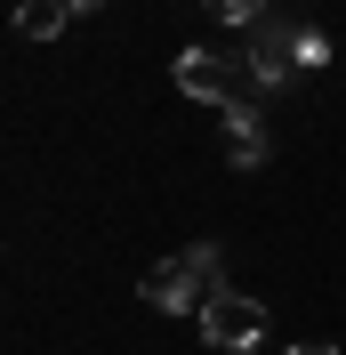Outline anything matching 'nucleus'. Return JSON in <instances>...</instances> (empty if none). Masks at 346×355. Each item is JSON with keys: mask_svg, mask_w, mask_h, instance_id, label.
Returning <instances> with one entry per match:
<instances>
[{"mask_svg": "<svg viewBox=\"0 0 346 355\" xmlns=\"http://www.w3.org/2000/svg\"><path fill=\"white\" fill-rule=\"evenodd\" d=\"M65 17H81L73 0H17V33H24V41H57Z\"/></svg>", "mask_w": 346, "mask_h": 355, "instance_id": "nucleus-6", "label": "nucleus"}, {"mask_svg": "<svg viewBox=\"0 0 346 355\" xmlns=\"http://www.w3.org/2000/svg\"><path fill=\"white\" fill-rule=\"evenodd\" d=\"M217 283H226V275H217V243H185L177 259L145 266L137 299H145V307H161V315H177V307H194V315H201V299H210Z\"/></svg>", "mask_w": 346, "mask_h": 355, "instance_id": "nucleus-2", "label": "nucleus"}, {"mask_svg": "<svg viewBox=\"0 0 346 355\" xmlns=\"http://www.w3.org/2000/svg\"><path fill=\"white\" fill-rule=\"evenodd\" d=\"M258 331H266V307L250 291L217 283L210 299H201V339H210V347H258Z\"/></svg>", "mask_w": 346, "mask_h": 355, "instance_id": "nucleus-3", "label": "nucleus"}, {"mask_svg": "<svg viewBox=\"0 0 346 355\" xmlns=\"http://www.w3.org/2000/svg\"><path fill=\"white\" fill-rule=\"evenodd\" d=\"M73 8H81V17H89V8H105V0H73Z\"/></svg>", "mask_w": 346, "mask_h": 355, "instance_id": "nucleus-10", "label": "nucleus"}, {"mask_svg": "<svg viewBox=\"0 0 346 355\" xmlns=\"http://www.w3.org/2000/svg\"><path fill=\"white\" fill-rule=\"evenodd\" d=\"M290 355H338V347H330V339H314V347H290Z\"/></svg>", "mask_w": 346, "mask_h": 355, "instance_id": "nucleus-9", "label": "nucleus"}, {"mask_svg": "<svg viewBox=\"0 0 346 355\" xmlns=\"http://www.w3.org/2000/svg\"><path fill=\"white\" fill-rule=\"evenodd\" d=\"M210 17H226V24H258L266 0H210Z\"/></svg>", "mask_w": 346, "mask_h": 355, "instance_id": "nucleus-7", "label": "nucleus"}, {"mask_svg": "<svg viewBox=\"0 0 346 355\" xmlns=\"http://www.w3.org/2000/svg\"><path fill=\"white\" fill-rule=\"evenodd\" d=\"M226 154H234V170H258V162L274 154V137H266L258 105H234V113H226Z\"/></svg>", "mask_w": 346, "mask_h": 355, "instance_id": "nucleus-5", "label": "nucleus"}, {"mask_svg": "<svg viewBox=\"0 0 346 355\" xmlns=\"http://www.w3.org/2000/svg\"><path fill=\"white\" fill-rule=\"evenodd\" d=\"M298 41H306V33H298V24H282L274 8L250 24V65H258L266 89H282V81H298V73H306V65H298Z\"/></svg>", "mask_w": 346, "mask_h": 355, "instance_id": "nucleus-4", "label": "nucleus"}, {"mask_svg": "<svg viewBox=\"0 0 346 355\" xmlns=\"http://www.w3.org/2000/svg\"><path fill=\"white\" fill-rule=\"evenodd\" d=\"M298 65H306V73L330 65V41H322V33H306V41H298Z\"/></svg>", "mask_w": 346, "mask_h": 355, "instance_id": "nucleus-8", "label": "nucleus"}, {"mask_svg": "<svg viewBox=\"0 0 346 355\" xmlns=\"http://www.w3.org/2000/svg\"><path fill=\"white\" fill-rule=\"evenodd\" d=\"M177 89H185V97H201V105H217V113L258 105V97H266L258 65H250V49H177Z\"/></svg>", "mask_w": 346, "mask_h": 355, "instance_id": "nucleus-1", "label": "nucleus"}]
</instances>
